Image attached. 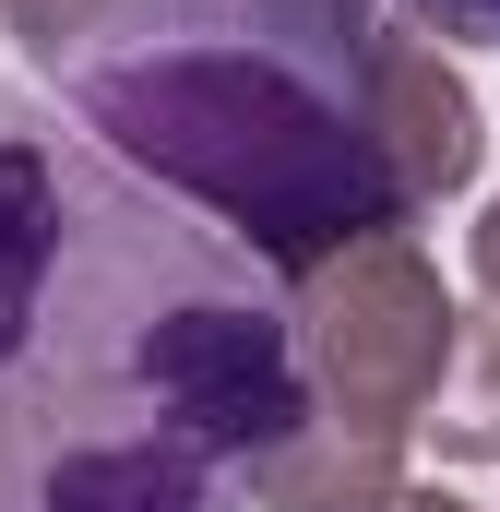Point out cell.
I'll list each match as a JSON object with an SVG mask.
<instances>
[{"label": "cell", "mask_w": 500, "mask_h": 512, "mask_svg": "<svg viewBox=\"0 0 500 512\" xmlns=\"http://www.w3.org/2000/svg\"><path fill=\"white\" fill-rule=\"evenodd\" d=\"M393 36L381 0H108L60 96L120 167L298 286L429 215L393 155Z\"/></svg>", "instance_id": "7a4b0ae2"}, {"label": "cell", "mask_w": 500, "mask_h": 512, "mask_svg": "<svg viewBox=\"0 0 500 512\" xmlns=\"http://www.w3.org/2000/svg\"><path fill=\"white\" fill-rule=\"evenodd\" d=\"M393 512H465V501H453V489H405Z\"/></svg>", "instance_id": "ba28073f"}, {"label": "cell", "mask_w": 500, "mask_h": 512, "mask_svg": "<svg viewBox=\"0 0 500 512\" xmlns=\"http://www.w3.org/2000/svg\"><path fill=\"white\" fill-rule=\"evenodd\" d=\"M310 429L298 298L262 251L60 108H0V512H262Z\"/></svg>", "instance_id": "6da1fadb"}, {"label": "cell", "mask_w": 500, "mask_h": 512, "mask_svg": "<svg viewBox=\"0 0 500 512\" xmlns=\"http://www.w3.org/2000/svg\"><path fill=\"white\" fill-rule=\"evenodd\" d=\"M286 298H298V358H310V429L274 453L262 512H393L405 441L453 382L465 310L441 298L417 239H358Z\"/></svg>", "instance_id": "3957f363"}, {"label": "cell", "mask_w": 500, "mask_h": 512, "mask_svg": "<svg viewBox=\"0 0 500 512\" xmlns=\"http://www.w3.org/2000/svg\"><path fill=\"white\" fill-rule=\"evenodd\" d=\"M465 262H477V286H489V310H500V191H489V215L465 227Z\"/></svg>", "instance_id": "52a82bcc"}, {"label": "cell", "mask_w": 500, "mask_h": 512, "mask_svg": "<svg viewBox=\"0 0 500 512\" xmlns=\"http://www.w3.org/2000/svg\"><path fill=\"white\" fill-rule=\"evenodd\" d=\"M96 24H108V0H0V36H24V48L48 60V84H60V60H72Z\"/></svg>", "instance_id": "5b68a950"}, {"label": "cell", "mask_w": 500, "mask_h": 512, "mask_svg": "<svg viewBox=\"0 0 500 512\" xmlns=\"http://www.w3.org/2000/svg\"><path fill=\"white\" fill-rule=\"evenodd\" d=\"M393 12L441 48H500V0H393Z\"/></svg>", "instance_id": "8992f818"}, {"label": "cell", "mask_w": 500, "mask_h": 512, "mask_svg": "<svg viewBox=\"0 0 500 512\" xmlns=\"http://www.w3.org/2000/svg\"><path fill=\"white\" fill-rule=\"evenodd\" d=\"M429 429H441L453 465H500V310H489V322H465L453 382H441V405H429Z\"/></svg>", "instance_id": "277c9868"}]
</instances>
